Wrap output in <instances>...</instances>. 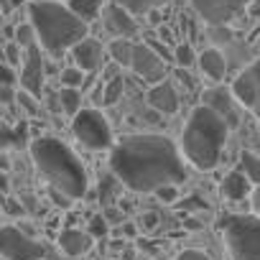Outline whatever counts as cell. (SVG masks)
Returning <instances> with one entry per match:
<instances>
[{
    "label": "cell",
    "mask_w": 260,
    "mask_h": 260,
    "mask_svg": "<svg viewBox=\"0 0 260 260\" xmlns=\"http://www.w3.org/2000/svg\"><path fill=\"white\" fill-rule=\"evenodd\" d=\"M184 151L158 133L125 136L110 148V171L133 191H156L166 184L186 181Z\"/></svg>",
    "instance_id": "cell-1"
},
{
    "label": "cell",
    "mask_w": 260,
    "mask_h": 260,
    "mask_svg": "<svg viewBox=\"0 0 260 260\" xmlns=\"http://www.w3.org/2000/svg\"><path fill=\"white\" fill-rule=\"evenodd\" d=\"M31 158L36 171L46 179L51 189L69 194L72 199H82L87 194L89 179L87 169L77 158V153L54 136H41L31 143Z\"/></svg>",
    "instance_id": "cell-2"
},
{
    "label": "cell",
    "mask_w": 260,
    "mask_h": 260,
    "mask_svg": "<svg viewBox=\"0 0 260 260\" xmlns=\"http://www.w3.org/2000/svg\"><path fill=\"white\" fill-rule=\"evenodd\" d=\"M227 133L230 125L217 110H212L204 102L194 107L181 133V151L186 161L199 171H212L222 158Z\"/></svg>",
    "instance_id": "cell-3"
},
{
    "label": "cell",
    "mask_w": 260,
    "mask_h": 260,
    "mask_svg": "<svg viewBox=\"0 0 260 260\" xmlns=\"http://www.w3.org/2000/svg\"><path fill=\"white\" fill-rule=\"evenodd\" d=\"M28 18L39 34V44L51 56L72 51L82 39H87V21L79 18L69 6L56 0H34L28 6Z\"/></svg>",
    "instance_id": "cell-4"
},
{
    "label": "cell",
    "mask_w": 260,
    "mask_h": 260,
    "mask_svg": "<svg viewBox=\"0 0 260 260\" xmlns=\"http://www.w3.org/2000/svg\"><path fill=\"white\" fill-rule=\"evenodd\" d=\"M219 230L232 260H260V214H230Z\"/></svg>",
    "instance_id": "cell-5"
},
{
    "label": "cell",
    "mask_w": 260,
    "mask_h": 260,
    "mask_svg": "<svg viewBox=\"0 0 260 260\" xmlns=\"http://www.w3.org/2000/svg\"><path fill=\"white\" fill-rule=\"evenodd\" d=\"M72 133L87 151H107L115 146L112 143V127L97 107H82L74 115Z\"/></svg>",
    "instance_id": "cell-6"
},
{
    "label": "cell",
    "mask_w": 260,
    "mask_h": 260,
    "mask_svg": "<svg viewBox=\"0 0 260 260\" xmlns=\"http://www.w3.org/2000/svg\"><path fill=\"white\" fill-rule=\"evenodd\" d=\"M3 257L6 260H44L46 245L26 235L21 227H3Z\"/></svg>",
    "instance_id": "cell-7"
},
{
    "label": "cell",
    "mask_w": 260,
    "mask_h": 260,
    "mask_svg": "<svg viewBox=\"0 0 260 260\" xmlns=\"http://www.w3.org/2000/svg\"><path fill=\"white\" fill-rule=\"evenodd\" d=\"M230 89H232L235 100L260 120V59H255L247 69H242L235 77Z\"/></svg>",
    "instance_id": "cell-8"
},
{
    "label": "cell",
    "mask_w": 260,
    "mask_h": 260,
    "mask_svg": "<svg viewBox=\"0 0 260 260\" xmlns=\"http://www.w3.org/2000/svg\"><path fill=\"white\" fill-rule=\"evenodd\" d=\"M252 0H191L194 11L204 18L209 26H227L232 18H237Z\"/></svg>",
    "instance_id": "cell-9"
},
{
    "label": "cell",
    "mask_w": 260,
    "mask_h": 260,
    "mask_svg": "<svg viewBox=\"0 0 260 260\" xmlns=\"http://www.w3.org/2000/svg\"><path fill=\"white\" fill-rule=\"evenodd\" d=\"M130 69H133L138 77H143L146 82H153V84L164 79V61H161V56H158L151 46H146V44H136Z\"/></svg>",
    "instance_id": "cell-10"
},
{
    "label": "cell",
    "mask_w": 260,
    "mask_h": 260,
    "mask_svg": "<svg viewBox=\"0 0 260 260\" xmlns=\"http://www.w3.org/2000/svg\"><path fill=\"white\" fill-rule=\"evenodd\" d=\"M105 26L112 36L117 39H130V36H136L138 34V23H136V16L130 13L122 3H115L105 8Z\"/></svg>",
    "instance_id": "cell-11"
},
{
    "label": "cell",
    "mask_w": 260,
    "mask_h": 260,
    "mask_svg": "<svg viewBox=\"0 0 260 260\" xmlns=\"http://www.w3.org/2000/svg\"><path fill=\"white\" fill-rule=\"evenodd\" d=\"M21 87L28 89L31 94L41 97L44 89V59H41V44L28 49V59H23L21 67Z\"/></svg>",
    "instance_id": "cell-12"
},
{
    "label": "cell",
    "mask_w": 260,
    "mask_h": 260,
    "mask_svg": "<svg viewBox=\"0 0 260 260\" xmlns=\"http://www.w3.org/2000/svg\"><path fill=\"white\" fill-rule=\"evenodd\" d=\"M232 100H235L232 89L214 87V89H207V92H204V105H209L212 110H217V112L227 120V125H230V127H237V125H240V115H237V110H235Z\"/></svg>",
    "instance_id": "cell-13"
},
{
    "label": "cell",
    "mask_w": 260,
    "mask_h": 260,
    "mask_svg": "<svg viewBox=\"0 0 260 260\" xmlns=\"http://www.w3.org/2000/svg\"><path fill=\"white\" fill-rule=\"evenodd\" d=\"M148 105L158 112V115H174L179 110V94L174 89L171 82H156L148 89Z\"/></svg>",
    "instance_id": "cell-14"
},
{
    "label": "cell",
    "mask_w": 260,
    "mask_h": 260,
    "mask_svg": "<svg viewBox=\"0 0 260 260\" xmlns=\"http://www.w3.org/2000/svg\"><path fill=\"white\" fill-rule=\"evenodd\" d=\"M252 186H255V184L247 179V174H245L242 169H237V171H230V174L222 179L219 191H222L224 199H230V202H240V199H245L247 194H252Z\"/></svg>",
    "instance_id": "cell-15"
},
{
    "label": "cell",
    "mask_w": 260,
    "mask_h": 260,
    "mask_svg": "<svg viewBox=\"0 0 260 260\" xmlns=\"http://www.w3.org/2000/svg\"><path fill=\"white\" fill-rule=\"evenodd\" d=\"M72 59H74V64H77L79 69L92 72V69H97L100 61H102V46L87 36V39H82V41L72 49Z\"/></svg>",
    "instance_id": "cell-16"
},
{
    "label": "cell",
    "mask_w": 260,
    "mask_h": 260,
    "mask_svg": "<svg viewBox=\"0 0 260 260\" xmlns=\"http://www.w3.org/2000/svg\"><path fill=\"white\" fill-rule=\"evenodd\" d=\"M92 242H94V235L87 230V232H82V230H64L61 235H59V247L67 252V255H72V257H77V255H84V252H89L92 250Z\"/></svg>",
    "instance_id": "cell-17"
},
{
    "label": "cell",
    "mask_w": 260,
    "mask_h": 260,
    "mask_svg": "<svg viewBox=\"0 0 260 260\" xmlns=\"http://www.w3.org/2000/svg\"><path fill=\"white\" fill-rule=\"evenodd\" d=\"M199 69H202L209 79H214V82L224 79V74H227L224 54H222L219 49H204V51L199 54Z\"/></svg>",
    "instance_id": "cell-18"
},
{
    "label": "cell",
    "mask_w": 260,
    "mask_h": 260,
    "mask_svg": "<svg viewBox=\"0 0 260 260\" xmlns=\"http://www.w3.org/2000/svg\"><path fill=\"white\" fill-rule=\"evenodd\" d=\"M133 51H136V44H130L127 39H115L110 44V56L117 67H130L133 61Z\"/></svg>",
    "instance_id": "cell-19"
},
{
    "label": "cell",
    "mask_w": 260,
    "mask_h": 260,
    "mask_svg": "<svg viewBox=\"0 0 260 260\" xmlns=\"http://www.w3.org/2000/svg\"><path fill=\"white\" fill-rule=\"evenodd\" d=\"M67 6H69L79 18H84L87 23L97 21V16L102 13V3H100V0H69Z\"/></svg>",
    "instance_id": "cell-20"
},
{
    "label": "cell",
    "mask_w": 260,
    "mask_h": 260,
    "mask_svg": "<svg viewBox=\"0 0 260 260\" xmlns=\"http://www.w3.org/2000/svg\"><path fill=\"white\" fill-rule=\"evenodd\" d=\"M59 102H61V110H67L74 117L82 110V92H79V87H61Z\"/></svg>",
    "instance_id": "cell-21"
},
{
    "label": "cell",
    "mask_w": 260,
    "mask_h": 260,
    "mask_svg": "<svg viewBox=\"0 0 260 260\" xmlns=\"http://www.w3.org/2000/svg\"><path fill=\"white\" fill-rule=\"evenodd\" d=\"M240 169L247 174V179H250L255 186L260 184V153L242 151V156H240Z\"/></svg>",
    "instance_id": "cell-22"
},
{
    "label": "cell",
    "mask_w": 260,
    "mask_h": 260,
    "mask_svg": "<svg viewBox=\"0 0 260 260\" xmlns=\"http://www.w3.org/2000/svg\"><path fill=\"white\" fill-rule=\"evenodd\" d=\"M122 89H125V84H122V77H110L107 79V84H102V94H100V100L97 102H102V105H115L117 100H120V94H122Z\"/></svg>",
    "instance_id": "cell-23"
},
{
    "label": "cell",
    "mask_w": 260,
    "mask_h": 260,
    "mask_svg": "<svg viewBox=\"0 0 260 260\" xmlns=\"http://www.w3.org/2000/svg\"><path fill=\"white\" fill-rule=\"evenodd\" d=\"M117 3H122L133 16H146L148 11L158 8L161 3H166V0H117Z\"/></svg>",
    "instance_id": "cell-24"
},
{
    "label": "cell",
    "mask_w": 260,
    "mask_h": 260,
    "mask_svg": "<svg viewBox=\"0 0 260 260\" xmlns=\"http://www.w3.org/2000/svg\"><path fill=\"white\" fill-rule=\"evenodd\" d=\"M16 41H18L23 49H31V46H36V44H39V34H36V28H34V23H31V21L16 28Z\"/></svg>",
    "instance_id": "cell-25"
},
{
    "label": "cell",
    "mask_w": 260,
    "mask_h": 260,
    "mask_svg": "<svg viewBox=\"0 0 260 260\" xmlns=\"http://www.w3.org/2000/svg\"><path fill=\"white\" fill-rule=\"evenodd\" d=\"M23 141H26V125H18L16 130L11 125H3V148L23 146Z\"/></svg>",
    "instance_id": "cell-26"
},
{
    "label": "cell",
    "mask_w": 260,
    "mask_h": 260,
    "mask_svg": "<svg viewBox=\"0 0 260 260\" xmlns=\"http://www.w3.org/2000/svg\"><path fill=\"white\" fill-rule=\"evenodd\" d=\"M59 79H61V87H82L84 84V69H79V67L61 69Z\"/></svg>",
    "instance_id": "cell-27"
},
{
    "label": "cell",
    "mask_w": 260,
    "mask_h": 260,
    "mask_svg": "<svg viewBox=\"0 0 260 260\" xmlns=\"http://www.w3.org/2000/svg\"><path fill=\"white\" fill-rule=\"evenodd\" d=\"M174 59H176V64H179V67H184V69H186V67H191V64H194V59H199V56H194V49H191L189 44H181V46L174 51Z\"/></svg>",
    "instance_id": "cell-28"
},
{
    "label": "cell",
    "mask_w": 260,
    "mask_h": 260,
    "mask_svg": "<svg viewBox=\"0 0 260 260\" xmlns=\"http://www.w3.org/2000/svg\"><path fill=\"white\" fill-rule=\"evenodd\" d=\"M156 197H158L164 204H174V202L179 199V189H176V184H166V186L156 189Z\"/></svg>",
    "instance_id": "cell-29"
},
{
    "label": "cell",
    "mask_w": 260,
    "mask_h": 260,
    "mask_svg": "<svg viewBox=\"0 0 260 260\" xmlns=\"http://www.w3.org/2000/svg\"><path fill=\"white\" fill-rule=\"evenodd\" d=\"M16 100H18V102H21L31 115H36V112H39V105L34 102V100H36V94H31L28 89H18V97H16Z\"/></svg>",
    "instance_id": "cell-30"
},
{
    "label": "cell",
    "mask_w": 260,
    "mask_h": 260,
    "mask_svg": "<svg viewBox=\"0 0 260 260\" xmlns=\"http://www.w3.org/2000/svg\"><path fill=\"white\" fill-rule=\"evenodd\" d=\"M21 44L16 41V44H8L6 46V64H11V67H16V64H21Z\"/></svg>",
    "instance_id": "cell-31"
},
{
    "label": "cell",
    "mask_w": 260,
    "mask_h": 260,
    "mask_svg": "<svg viewBox=\"0 0 260 260\" xmlns=\"http://www.w3.org/2000/svg\"><path fill=\"white\" fill-rule=\"evenodd\" d=\"M89 232H92L94 237H102V235H107V217H102V214L92 217V222H89Z\"/></svg>",
    "instance_id": "cell-32"
},
{
    "label": "cell",
    "mask_w": 260,
    "mask_h": 260,
    "mask_svg": "<svg viewBox=\"0 0 260 260\" xmlns=\"http://www.w3.org/2000/svg\"><path fill=\"white\" fill-rule=\"evenodd\" d=\"M174 260H212V257L204 255L202 250H184V252H179Z\"/></svg>",
    "instance_id": "cell-33"
},
{
    "label": "cell",
    "mask_w": 260,
    "mask_h": 260,
    "mask_svg": "<svg viewBox=\"0 0 260 260\" xmlns=\"http://www.w3.org/2000/svg\"><path fill=\"white\" fill-rule=\"evenodd\" d=\"M146 18H148V23H151V26H161V23H164V13H161L158 8L148 11V13H146Z\"/></svg>",
    "instance_id": "cell-34"
},
{
    "label": "cell",
    "mask_w": 260,
    "mask_h": 260,
    "mask_svg": "<svg viewBox=\"0 0 260 260\" xmlns=\"http://www.w3.org/2000/svg\"><path fill=\"white\" fill-rule=\"evenodd\" d=\"M156 224H158V217H156L153 212H146V214H143V227H146V230H153Z\"/></svg>",
    "instance_id": "cell-35"
},
{
    "label": "cell",
    "mask_w": 260,
    "mask_h": 260,
    "mask_svg": "<svg viewBox=\"0 0 260 260\" xmlns=\"http://www.w3.org/2000/svg\"><path fill=\"white\" fill-rule=\"evenodd\" d=\"M250 197H252V209H255V214H260V184L252 189Z\"/></svg>",
    "instance_id": "cell-36"
},
{
    "label": "cell",
    "mask_w": 260,
    "mask_h": 260,
    "mask_svg": "<svg viewBox=\"0 0 260 260\" xmlns=\"http://www.w3.org/2000/svg\"><path fill=\"white\" fill-rule=\"evenodd\" d=\"M247 13H250L252 18H260V0H252V3L247 6Z\"/></svg>",
    "instance_id": "cell-37"
},
{
    "label": "cell",
    "mask_w": 260,
    "mask_h": 260,
    "mask_svg": "<svg viewBox=\"0 0 260 260\" xmlns=\"http://www.w3.org/2000/svg\"><path fill=\"white\" fill-rule=\"evenodd\" d=\"M8 209H11V214H23V207H16L13 199H8Z\"/></svg>",
    "instance_id": "cell-38"
},
{
    "label": "cell",
    "mask_w": 260,
    "mask_h": 260,
    "mask_svg": "<svg viewBox=\"0 0 260 260\" xmlns=\"http://www.w3.org/2000/svg\"><path fill=\"white\" fill-rule=\"evenodd\" d=\"M122 232H125L127 237H133V235H136V227H133V224H125V227H122Z\"/></svg>",
    "instance_id": "cell-39"
},
{
    "label": "cell",
    "mask_w": 260,
    "mask_h": 260,
    "mask_svg": "<svg viewBox=\"0 0 260 260\" xmlns=\"http://www.w3.org/2000/svg\"><path fill=\"white\" fill-rule=\"evenodd\" d=\"M0 3H3V13H11V8H13L11 0H0Z\"/></svg>",
    "instance_id": "cell-40"
},
{
    "label": "cell",
    "mask_w": 260,
    "mask_h": 260,
    "mask_svg": "<svg viewBox=\"0 0 260 260\" xmlns=\"http://www.w3.org/2000/svg\"><path fill=\"white\" fill-rule=\"evenodd\" d=\"M11 3H13V6H23V0H11Z\"/></svg>",
    "instance_id": "cell-41"
}]
</instances>
